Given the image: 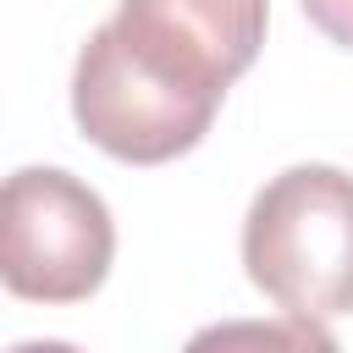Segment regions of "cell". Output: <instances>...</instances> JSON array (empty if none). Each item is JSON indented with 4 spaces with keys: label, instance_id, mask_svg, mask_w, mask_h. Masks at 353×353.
I'll list each match as a JSON object with an SVG mask.
<instances>
[{
    "label": "cell",
    "instance_id": "2",
    "mask_svg": "<svg viewBox=\"0 0 353 353\" xmlns=\"http://www.w3.org/2000/svg\"><path fill=\"white\" fill-rule=\"evenodd\" d=\"M248 281L298 320L353 314V171L287 165L243 215Z\"/></svg>",
    "mask_w": 353,
    "mask_h": 353
},
{
    "label": "cell",
    "instance_id": "5",
    "mask_svg": "<svg viewBox=\"0 0 353 353\" xmlns=\"http://www.w3.org/2000/svg\"><path fill=\"white\" fill-rule=\"evenodd\" d=\"M298 6H303V17H309L331 44L353 50V0H298Z\"/></svg>",
    "mask_w": 353,
    "mask_h": 353
},
{
    "label": "cell",
    "instance_id": "4",
    "mask_svg": "<svg viewBox=\"0 0 353 353\" xmlns=\"http://www.w3.org/2000/svg\"><path fill=\"white\" fill-rule=\"evenodd\" d=\"M182 353H342L320 320H215L188 336Z\"/></svg>",
    "mask_w": 353,
    "mask_h": 353
},
{
    "label": "cell",
    "instance_id": "6",
    "mask_svg": "<svg viewBox=\"0 0 353 353\" xmlns=\"http://www.w3.org/2000/svg\"><path fill=\"white\" fill-rule=\"evenodd\" d=\"M6 353H83V347L77 342H61V336H28V342H17Z\"/></svg>",
    "mask_w": 353,
    "mask_h": 353
},
{
    "label": "cell",
    "instance_id": "3",
    "mask_svg": "<svg viewBox=\"0 0 353 353\" xmlns=\"http://www.w3.org/2000/svg\"><path fill=\"white\" fill-rule=\"evenodd\" d=\"M116 259L105 199L61 165L0 176V287L22 303H83Z\"/></svg>",
    "mask_w": 353,
    "mask_h": 353
},
{
    "label": "cell",
    "instance_id": "1",
    "mask_svg": "<svg viewBox=\"0 0 353 353\" xmlns=\"http://www.w3.org/2000/svg\"><path fill=\"white\" fill-rule=\"evenodd\" d=\"M270 0H121L72 66V121L127 165L188 154L265 44Z\"/></svg>",
    "mask_w": 353,
    "mask_h": 353
}]
</instances>
